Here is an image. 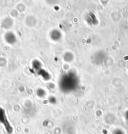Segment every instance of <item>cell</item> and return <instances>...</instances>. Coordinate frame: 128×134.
<instances>
[{
  "label": "cell",
  "mask_w": 128,
  "mask_h": 134,
  "mask_svg": "<svg viewBox=\"0 0 128 134\" xmlns=\"http://www.w3.org/2000/svg\"><path fill=\"white\" fill-rule=\"evenodd\" d=\"M79 83V79L74 71H70L65 73L60 78L59 86L64 93H70L77 88Z\"/></svg>",
  "instance_id": "1"
},
{
  "label": "cell",
  "mask_w": 128,
  "mask_h": 134,
  "mask_svg": "<svg viewBox=\"0 0 128 134\" xmlns=\"http://www.w3.org/2000/svg\"><path fill=\"white\" fill-rule=\"evenodd\" d=\"M0 122H1L5 127L6 130L9 133H12L13 132V128L9 124V122L8 121L7 118L4 113V111L2 109H0Z\"/></svg>",
  "instance_id": "2"
},
{
  "label": "cell",
  "mask_w": 128,
  "mask_h": 134,
  "mask_svg": "<svg viewBox=\"0 0 128 134\" xmlns=\"http://www.w3.org/2000/svg\"><path fill=\"white\" fill-rule=\"evenodd\" d=\"M50 37L53 41H57L61 39L62 33L59 30L57 29L52 30L50 33Z\"/></svg>",
  "instance_id": "3"
},
{
  "label": "cell",
  "mask_w": 128,
  "mask_h": 134,
  "mask_svg": "<svg viewBox=\"0 0 128 134\" xmlns=\"http://www.w3.org/2000/svg\"><path fill=\"white\" fill-rule=\"evenodd\" d=\"M36 73L39 76H41L45 80H49L50 79V75L49 73L46 71L45 70H44V68H41V70H40L39 71H37Z\"/></svg>",
  "instance_id": "4"
},
{
  "label": "cell",
  "mask_w": 128,
  "mask_h": 134,
  "mask_svg": "<svg viewBox=\"0 0 128 134\" xmlns=\"http://www.w3.org/2000/svg\"><path fill=\"white\" fill-rule=\"evenodd\" d=\"M32 68L34 70L35 72H37L40 70H41L42 68V65L41 62L38 60H35L32 63Z\"/></svg>",
  "instance_id": "5"
},
{
  "label": "cell",
  "mask_w": 128,
  "mask_h": 134,
  "mask_svg": "<svg viewBox=\"0 0 128 134\" xmlns=\"http://www.w3.org/2000/svg\"><path fill=\"white\" fill-rule=\"evenodd\" d=\"M74 58V56L71 52H67L64 54L63 60L67 62H72Z\"/></svg>",
  "instance_id": "6"
},
{
  "label": "cell",
  "mask_w": 128,
  "mask_h": 134,
  "mask_svg": "<svg viewBox=\"0 0 128 134\" xmlns=\"http://www.w3.org/2000/svg\"><path fill=\"white\" fill-rule=\"evenodd\" d=\"M36 95L38 97L40 98H44L45 96L46 92L44 89L41 88H39L37 89L36 90Z\"/></svg>",
  "instance_id": "7"
},
{
  "label": "cell",
  "mask_w": 128,
  "mask_h": 134,
  "mask_svg": "<svg viewBox=\"0 0 128 134\" xmlns=\"http://www.w3.org/2000/svg\"><path fill=\"white\" fill-rule=\"evenodd\" d=\"M49 101L51 104H55V103H57V99H56L55 97L54 96L50 97L49 98Z\"/></svg>",
  "instance_id": "8"
}]
</instances>
